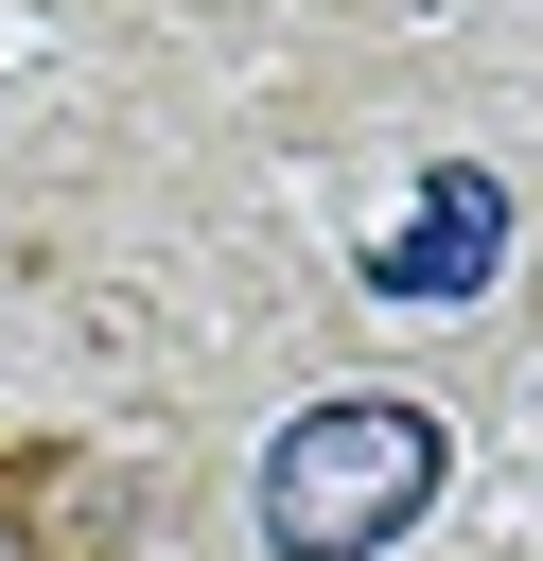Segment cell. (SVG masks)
<instances>
[{"label": "cell", "mask_w": 543, "mask_h": 561, "mask_svg": "<svg viewBox=\"0 0 543 561\" xmlns=\"http://www.w3.org/2000/svg\"><path fill=\"white\" fill-rule=\"evenodd\" d=\"M438 491H455V421L403 403V386H333V403H298V421L263 438V473H245L263 561H385V543H420Z\"/></svg>", "instance_id": "6da1fadb"}, {"label": "cell", "mask_w": 543, "mask_h": 561, "mask_svg": "<svg viewBox=\"0 0 543 561\" xmlns=\"http://www.w3.org/2000/svg\"><path fill=\"white\" fill-rule=\"evenodd\" d=\"M158 456L105 421H18L0 438V561H140L158 543Z\"/></svg>", "instance_id": "7a4b0ae2"}]
</instances>
